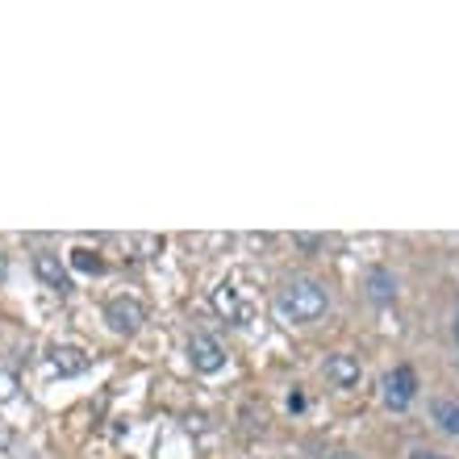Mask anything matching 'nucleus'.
Masks as SVG:
<instances>
[{"label": "nucleus", "instance_id": "obj_1", "mask_svg": "<svg viewBox=\"0 0 459 459\" xmlns=\"http://www.w3.org/2000/svg\"><path fill=\"white\" fill-rule=\"evenodd\" d=\"M330 309V292L322 280H289L276 297V314L289 322V326H305V322H317V317Z\"/></svg>", "mask_w": 459, "mask_h": 459}, {"label": "nucleus", "instance_id": "obj_2", "mask_svg": "<svg viewBox=\"0 0 459 459\" xmlns=\"http://www.w3.org/2000/svg\"><path fill=\"white\" fill-rule=\"evenodd\" d=\"M105 322H109L113 334H138L146 322V309L143 301H134V297H113L105 305Z\"/></svg>", "mask_w": 459, "mask_h": 459}, {"label": "nucleus", "instance_id": "obj_3", "mask_svg": "<svg viewBox=\"0 0 459 459\" xmlns=\"http://www.w3.org/2000/svg\"><path fill=\"white\" fill-rule=\"evenodd\" d=\"M188 359H193V368L201 376H218L226 368V351H221V342L213 334H193L188 339Z\"/></svg>", "mask_w": 459, "mask_h": 459}, {"label": "nucleus", "instance_id": "obj_4", "mask_svg": "<svg viewBox=\"0 0 459 459\" xmlns=\"http://www.w3.org/2000/svg\"><path fill=\"white\" fill-rule=\"evenodd\" d=\"M413 397H418V376H413V368L401 363L385 376V405L388 410H405Z\"/></svg>", "mask_w": 459, "mask_h": 459}, {"label": "nucleus", "instance_id": "obj_5", "mask_svg": "<svg viewBox=\"0 0 459 459\" xmlns=\"http://www.w3.org/2000/svg\"><path fill=\"white\" fill-rule=\"evenodd\" d=\"M34 276L55 292H72V276H67V267L59 264V255L55 251H38L34 255Z\"/></svg>", "mask_w": 459, "mask_h": 459}, {"label": "nucleus", "instance_id": "obj_6", "mask_svg": "<svg viewBox=\"0 0 459 459\" xmlns=\"http://www.w3.org/2000/svg\"><path fill=\"white\" fill-rule=\"evenodd\" d=\"M209 301H213V309L226 317L230 326H247V322H251V309L238 301V289H234V284H218Z\"/></svg>", "mask_w": 459, "mask_h": 459}, {"label": "nucleus", "instance_id": "obj_7", "mask_svg": "<svg viewBox=\"0 0 459 459\" xmlns=\"http://www.w3.org/2000/svg\"><path fill=\"white\" fill-rule=\"evenodd\" d=\"M359 376H363V368H359V359H355V355H330L326 359V380L334 388H355L359 385Z\"/></svg>", "mask_w": 459, "mask_h": 459}, {"label": "nucleus", "instance_id": "obj_8", "mask_svg": "<svg viewBox=\"0 0 459 459\" xmlns=\"http://www.w3.org/2000/svg\"><path fill=\"white\" fill-rule=\"evenodd\" d=\"M368 297H372L376 305L397 301V276H393L388 267H372V272H368Z\"/></svg>", "mask_w": 459, "mask_h": 459}, {"label": "nucleus", "instance_id": "obj_9", "mask_svg": "<svg viewBox=\"0 0 459 459\" xmlns=\"http://www.w3.org/2000/svg\"><path fill=\"white\" fill-rule=\"evenodd\" d=\"M50 368L59 376H80L88 368V355L80 347H55L50 351Z\"/></svg>", "mask_w": 459, "mask_h": 459}, {"label": "nucleus", "instance_id": "obj_10", "mask_svg": "<svg viewBox=\"0 0 459 459\" xmlns=\"http://www.w3.org/2000/svg\"><path fill=\"white\" fill-rule=\"evenodd\" d=\"M430 418H435V426L443 435L459 438V397H438L435 405H430Z\"/></svg>", "mask_w": 459, "mask_h": 459}, {"label": "nucleus", "instance_id": "obj_11", "mask_svg": "<svg viewBox=\"0 0 459 459\" xmlns=\"http://www.w3.org/2000/svg\"><path fill=\"white\" fill-rule=\"evenodd\" d=\"M72 267H75V272H92V276H97V272H105V259H100L97 251H88V247H75V251H72Z\"/></svg>", "mask_w": 459, "mask_h": 459}, {"label": "nucleus", "instance_id": "obj_12", "mask_svg": "<svg viewBox=\"0 0 459 459\" xmlns=\"http://www.w3.org/2000/svg\"><path fill=\"white\" fill-rule=\"evenodd\" d=\"M13 393H17V376L9 368H0V401H13Z\"/></svg>", "mask_w": 459, "mask_h": 459}, {"label": "nucleus", "instance_id": "obj_13", "mask_svg": "<svg viewBox=\"0 0 459 459\" xmlns=\"http://www.w3.org/2000/svg\"><path fill=\"white\" fill-rule=\"evenodd\" d=\"M297 247H301V251H322L326 238H317V234H297Z\"/></svg>", "mask_w": 459, "mask_h": 459}, {"label": "nucleus", "instance_id": "obj_14", "mask_svg": "<svg viewBox=\"0 0 459 459\" xmlns=\"http://www.w3.org/2000/svg\"><path fill=\"white\" fill-rule=\"evenodd\" d=\"M9 276V259H4V251H0V280Z\"/></svg>", "mask_w": 459, "mask_h": 459}, {"label": "nucleus", "instance_id": "obj_15", "mask_svg": "<svg viewBox=\"0 0 459 459\" xmlns=\"http://www.w3.org/2000/svg\"><path fill=\"white\" fill-rule=\"evenodd\" d=\"M410 459H435V451H413Z\"/></svg>", "mask_w": 459, "mask_h": 459}, {"label": "nucleus", "instance_id": "obj_16", "mask_svg": "<svg viewBox=\"0 0 459 459\" xmlns=\"http://www.w3.org/2000/svg\"><path fill=\"white\" fill-rule=\"evenodd\" d=\"M455 339H459V314H455Z\"/></svg>", "mask_w": 459, "mask_h": 459}, {"label": "nucleus", "instance_id": "obj_17", "mask_svg": "<svg viewBox=\"0 0 459 459\" xmlns=\"http://www.w3.org/2000/svg\"><path fill=\"white\" fill-rule=\"evenodd\" d=\"M435 459H447V455H435Z\"/></svg>", "mask_w": 459, "mask_h": 459}]
</instances>
